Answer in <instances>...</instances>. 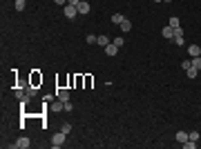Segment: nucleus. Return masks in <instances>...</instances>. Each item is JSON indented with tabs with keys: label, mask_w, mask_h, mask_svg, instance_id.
Segmentation results:
<instances>
[{
	"label": "nucleus",
	"mask_w": 201,
	"mask_h": 149,
	"mask_svg": "<svg viewBox=\"0 0 201 149\" xmlns=\"http://www.w3.org/2000/svg\"><path fill=\"white\" fill-rule=\"evenodd\" d=\"M63 14H65V18H76V14H78V7H74V5H65L63 7Z\"/></svg>",
	"instance_id": "obj_1"
},
{
	"label": "nucleus",
	"mask_w": 201,
	"mask_h": 149,
	"mask_svg": "<svg viewBox=\"0 0 201 149\" xmlns=\"http://www.w3.org/2000/svg\"><path fill=\"white\" fill-rule=\"evenodd\" d=\"M65 136H67L65 131H58V134H54V136H52V147H61V145L65 143Z\"/></svg>",
	"instance_id": "obj_2"
},
{
	"label": "nucleus",
	"mask_w": 201,
	"mask_h": 149,
	"mask_svg": "<svg viewBox=\"0 0 201 149\" xmlns=\"http://www.w3.org/2000/svg\"><path fill=\"white\" fill-rule=\"evenodd\" d=\"M161 36H165V40H174V27L165 25V27H163V31H161Z\"/></svg>",
	"instance_id": "obj_3"
},
{
	"label": "nucleus",
	"mask_w": 201,
	"mask_h": 149,
	"mask_svg": "<svg viewBox=\"0 0 201 149\" xmlns=\"http://www.w3.org/2000/svg\"><path fill=\"white\" fill-rule=\"evenodd\" d=\"M29 145H31V143H29V138H25V136H23V138H18V140L14 143V147H16V149H27Z\"/></svg>",
	"instance_id": "obj_4"
},
{
	"label": "nucleus",
	"mask_w": 201,
	"mask_h": 149,
	"mask_svg": "<svg viewBox=\"0 0 201 149\" xmlns=\"http://www.w3.org/2000/svg\"><path fill=\"white\" fill-rule=\"evenodd\" d=\"M188 53H190V58H197V56H201V47H199V45H190Z\"/></svg>",
	"instance_id": "obj_5"
},
{
	"label": "nucleus",
	"mask_w": 201,
	"mask_h": 149,
	"mask_svg": "<svg viewBox=\"0 0 201 149\" xmlns=\"http://www.w3.org/2000/svg\"><path fill=\"white\" fill-rule=\"evenodd\" d=\"M56 98L67 102V100H69V91H67V89H58V91H56Z\"/></svg>",
	"instance_id": "obj_6"
},
{
	"label": "nucleus",
	"mask_w": 201,
	"mask_h": 149,
	"mask_svg": "<svg viewBox=\"0 0 201 149\" xmlns=\"http://www.w3.org/2000/svg\"><path fill=\"white\" fill-rule=\"evenodd\" d=\"M105 53H107V56H112V58H114V56L119 53V47H116V45H114V42H110L107 47H105Z\"/></svg>",
	"instance_id": "obj_7"
},
{
	"label": "nucleus",
	"mask_w": 201,
	"mask_h": 149,
	"mask_svg": "<svg viewBox=\"0 0 201 149\" xmlns=\"http://www.w3.org/2000/svg\"><path fill=\"white\" fill-rule=\"evenodd\" d=\"M78 14H90V2H85V0H81V5H78Z\"/></svg>",
	"instance_id": "obj_8"
},
{
	"label": "nucleus",
	"mask_w": 201,
	"mask_h": 149,
	"mask_svg": "<svg viewBox=\"0 0 201 149\" xmlns=\"http://www.w3.org/2000/svg\"><path fill=\"white\" fill-rule=\"evenodd\" d=\"M123 20H125V16H123V14H114V16H112V22H114V25H121Z\"/></svg>",
	"instance_id": "obj_9"
},
{
	"label": "nucleus",
	"mask_w": 201,
	"mask_h": 149,
	"mask_svg": "<svg viewBox=\"0 0 201 149\" xmlns=\"http://www.w3.org/2000/svg\"><path fill=\"white\" fill-rule=\"evenodd\" d=\"M96 45H101V47L105 49V47L110 45V38H107V36H98V42H96Z\"/></svg>",
	"instance_id": "obj_10"
},
{
	"label": "nucleus",
	"mask_w": 201,
	"mask_h": 149,
	"mask_svg": "<svg viewBox=\"0 0 201 149\" xmlns=\"http://www.w3.org/2000/svg\"><path fill=\"white\" fill-rule=\"evenodd\" d=\"M119 27H121V31H130V29H132V22H130L128 18H125V20H123V22H121Z\"/></svg>",
	"instance_id": "obj_11"
},
{
	"label": "nucleus",
	"mask_w": 201,
	"mask_h": 149,
	"mask_svg": "<svg viewBox=\"0 0 201 149\" xmlns=\"http://www.w3.org/2000/svg\"><path fill=\"white\" fill-rule=\"evenodd\" d=\"M188 138H190V136H188V131H177V140H179V143H186Z\"/></svg>",
	"instance_id": "obj_12"
},
{
	"label": "nucleus",
	"mask_w": 201,
	"mask_h": 149,
	"mask_svg": "<svg viewBox=\"0 0 201 149\" xmlns=\"http://www.w3.org/2000/svg\"><path fill=\"white\" fill-rule=\"evenodd\" d=\"M27 7V0H16V11H23Z\"/></svg>",
	"instance_id": "obj_13"
},
{
	"label": "nucleus",
	"mask_w": 201,
	"mask_h": 149,
	"mask_svg": "<svg viewBox=\"0 0 201 149\" xmlns=\"http://www.w3.org/2000/svg\"><path fill=\"white\" fill-rule=\"evenodd\" d=\"M85 40H87V45H96V42H98V36L90 33V36H87V38H85Z\"/></svg>",
	"instance_id": "obj_14"
},
{
	"label": "nucleus",
	"mask_w": 201,
	"mask_h": 149,
	"mask_svg": "<svg viewBox=\"0 0 201 149\" xmlns=\"http://www.w3.org/2000/svg\"><path fill=\"white\" fill-rule=\"evenodd\" d=\"M168 25H170V27H181V20H179V18H177V16H172Z\"/></svg>",
	"instance_id": "obj_15"
},
{
	"label": "nucleus",
	"mask_w": 201,
	"mask_h": 149,
	"mask_svg": "<svg viewBox=\"0 0 201 149\" xmlns=\"http://www.w3.org/2000/svg\"><path fill=\"white\" fill-rule=\"evenodd\" d=\"M192 67L201 71V56H197V58H192Z\"/></svg>",
	"instance_id": "obj_16"
},
{
	"label": "nucleus",
	"mask_w": 201,
	"mask_h": 149,
	"mask_svg": "<svg viewBox=\"0 0 201 149\" xmlns=\"http://www.w3.org/2000/svg\"><path fill=\"white\" fill-rule=\"evenodd\" d=\"M25 96H27V89H16V98L18 100H23Z\"/></svg>",
	"instance_id": "obj_17"
},
{
	"label": "nucleus",
	"mask_w": 201,
	"mask_h": 149,
	"mask_svg": "<svg viewBox=\"0 0 201 149\" xmlns=\"http://www.w3.org/2000/svg\"><path fill=\"white\" fill-rule=\"evenodd\" d=\"M112 42H114V45H116V47L121 49V47H123V42H125V40H123V36H116V38H114Z\"/></svg>",
	"instance_id": "obj_18"
},
{
	"label": "nucleus",
	"mask_w": 201,
	"mask_h": 149,
	"mask_svg": "<svg viewBox=\"0 0 201 149\" xmlns=\"http://www.w3.org/2000/svg\"><path fill=\"white\" fill-rule=\"evenodd\" d=\"M186 73H188V78H197V73H199V69H195V67H190V69H188Z\"/></svg>",
	"instance_id": "obj_19"
},
{
	"label": "nucleus",
	"mask_w": 201,
	"mask_h": 149,
	"mask_svg": "<svg viewBox=\"0 0 201 149\" xmlns=\"http://www.w3.org/2000/svg\"><path fill=\"white\" fill-rule=\"evenodd\" d=\"M181 67H183V71H188L190 67H192V58H190V60H183V65H181Z\"/></svg>",
	"instance_id": "obj_20"
},
{
	"label": "nucleus",
	"mask_w": 201,
	"mask_h": 149,
	"mask_svg": "<svg viewBox=\"0 0 201 149\" xmlns=\"http://www.w3.org/2000/svg\"><path fill=\"white\" fill-rule=\"evenodd\" d=\"M36 91H38V89H36L34 85H31V87H27V96H29V98H31V96H36Z\"/></svg>",
	"instance_id": "obj_21"
},
{
	"label": "nucleus",
	"mask_w": 201,
	"mask_h": 149,
	"mask_svg": "<svg viewBox=\"0 0 201 149\" xmlns=\"http://www.w3.org/2000/svg\"><path fill=\"white\" fill-rule=\"evenodd\" d=\"M172 42H174V45H179V47H181V45H183V36H174V40H172Z\"/></svg>",
	"instance_id": "obj_22"
},
{
	"label": "nucleus",
	"mask_w": 201,
	"mask_h": 149,
	"mask_svg": "<svg viewBox=\"0 0 201 149\" xmlns=\"http://www.w3.org/2000/svg\"><path fill=\"white\" fill-rule=\"evenodd\" d=\"M61 131H65V134H69V131H72V125H69V123H65V125L61 127Z\"/></svg>",
	"instance_id": "obj_23"
},
{
	"label": "nucleus",
	"mask_w": 201,
	"mask_h": 149,
	"mask_svg": "<svg viewBox=\"0 0 201 149\" xmlns=\"http://www.w3.org/2000/svg\"><path fill=\"white\" fill-rule=\"evenodd\" d=\"M63 109H65V111H72V109H74V105H72L69 100H67V102H63Z\"/></svg>",
	"instance_id": "obj_24"
},
{
	"label": "nucleus",
	"mask_w": 201,
	"mask_h": 149,
	"mask_svg": "<svg viewBox=\"0 0 201 149\" xmlns=\"http://www.w3.org/2000/svg\"><path fill=\"white\" fill-rule=\"evenodd\" d=\"M188 136H190V140H195V143H197V140H199V134H197V131H190V134H188Z\"/></svg>",
	"instance_id": "obj_25"
},
{
	"label": "nucleus",
	"mask_w": 201,
	"mask_h": 149,
	"mask_svg": "<svg viewBox=\"0 0 201 149\" xmlns=\"http://www.w3.org/2000/svg\"><path fill=\"white\" fill-rule=\"evenodd\" d=\"M67 5H74V7H78V5H81V0H67Z\"/></svg>",
	"instance_id": "obj_26"
},
{
	"label": "nucleus",
	"mask_w": 201,
	"mask_h": 149,
	"mask_svg": "<svg viewBox=\"0 0 201 149\" xmlns=\"http://www.w3.org/2000/svg\"><path fill=\"white\" fill-rule=\"evenodd\" d=\"M54 2L58 5V7H65V5H67V0H54Z\"/></svg>",
	"instance_id": "obj_27"
},
{
	"label": "nucleus",
	"mask_w": 201,
	"mask_h": 149,
	"mask_svg": "<svg viewBox=\"0 0 201 149\" xmlns=\"http://www.w3.org/2000/svg\"><path fill=\"white\" fill-rule=\"evenodd\" d=\"M154 2H163V0H154Z\"/></svg>",
	"instance_id": "obj_28"
},
{
	"label": "nucleus",
	"mask_w": 201,
	"mask_h": 149,
	"mask_svg": "<svg viewBox=\"0 0 201 149\" xmlns=\"http://www.w3.org/2000/svg\"><path fill=\"white\" fill-rule=\"evenodd\" d=\"M165 2H172V0H165Z\"/></svg>",
	"instance_id": "obj_29"
}]
</instances>
